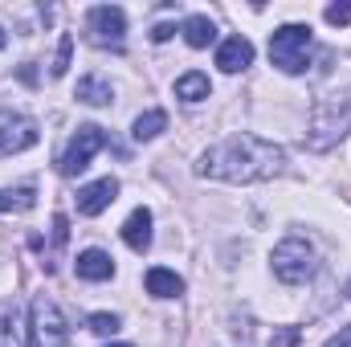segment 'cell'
Listing matches in <instances>:
<instances>
[{
    "label": "cell",
    "mask_w": 351,
    "mask_h": 347,
    "mask_svg": "<svg viewBox=\"0 0 351 347\" xmlns=\"http://www.w3.org/2000/svg\"><path fill=\"white\" fill-rule=\"evenodd\" d=\"M286 152L278 143H265L258 135H229L217 147H208L196 164L204 180H225V184H258L282 172Z\"/></svg>",
    "instance_id": "obj_1"
},
{
    "label": "cell",
    "mask_w": 351,
    "mask_h": 347,
    "mask_svg": "<svg viewBox=\"0 0 351 347\" xmlns=\"http://www.w3.org/2000/svg\"><path fill=\"white\" fill-rule=\"evenodd\" d=\"M343 135H351V86L327 94L311 115V147L315 152L335 147Z\"/></svg>",
    "instance_id": "obj_2"
},
{
    "label": "cell",
    "mask_w": 351,
    "mask_h": 347,
    "mask_svg": "<svg viewBox=\"0 0 351 347\" xmlns=\"http://www.w3.org/2000/svg\"><path fill=\"white\" fill-rule=\"evenodd\" d=\"M269 62L282 74H302L311 62V25H282L269 33Z\"/></svg>",
    "instance_id": "obj_3"
},
{
    "label": "cell",
    "mask_w": 351,
    "mask_h": 347,
    "mask_svg": "<svg viewBox=\"0 0 351 347\" xmlns=\"http://www.w3.org/2000/svg\"><path fill=\"white\" fill-rule=\"evenodd\" d=\"M315 270H319L315 246L302 241V237H286V241L274 250V274H278L286 286H302V282H311Z\"/></svg>",
    "instance_id": "obj_4"
},
{
    "label": "cell",
    "mask_w": 351,
    "mask_h": 347,
    "mask_svg": "<svg viewBox=\"0 0 351 347\" xmlns=\"http://www.w3.org/2000/svg\"><path fill=\"white\" fill-rule=\"evenodd\" d=\"M102 143H106V135H102V127H78V135L70 139V147L62 152V160H58V172L62 176H78L90 168V160H94V152H102Z\"/></svg>",
    "instance_id": "obj_5"
},
{
    "label": "cell",
    "mask_w": 351,
    "mask_h": 347,
    "mask_svg": "<svg viewBox=\"0 0 351 347\" xmlns=\"http://www.w3.org/2000/svg\"><path fill=\"white\" fill-rule=\"evenodd\" d=\"M33 344L37 347H70V327H66L62 311L49 298L33 302Z\"/></svg>",
    "instance_id": "obj_6"
},
{
    "label": "cell",
    "mask_w": 351,
    "mask_h": 347,
    "mask_svg": "<svg viewBox=\"0 0 351 347\" xmlns=\"http://www.w3.org/2000/svg\"><path fill=\"white\" fill-rule=\"evenodd\" d=\"M37 143V123L21 110H0V160L21 156Z\"/></svg>",
    "instance_id": "obj_7"
},
{
    "label": "cell",
    "mask_w": 351,
    "mask_h": 347,
    "mask_svg": "<svg viewBox=\"0 0 351 347\" xmlns=\"http://www.w3.org/2000/svg\"><path fill=\"white\" fill-rule=\"evenodd\" d=\"M90 37L98 41V45H110V49H123V37H127V16H123V8H114V4H98V8H90Z\"/></svg>",
    "instance_id": "obj_8"
},
{
    "label": "cell",
    "mask_w": 351,
    "mask_h": 347,
    "mask_svg": "<svg viewBox=\"0 0 351 347\" xmlns=\"http://www.w3.org/2000/svg\"><path fill=\"white\" fill-rule=\"evenodd\" d=\"M114 196H119V180L102 176V180H94V184H86V188L78 192V213H82V217H98L102 208H110Z\"/></svg>",
    "instance_id": "obj_9"
},
{
    "label": "cell",
    "mask_w": 351,
    "mask_h": 347,
    "mask_svg": "<svg viewBox=\"0 0 351 347\" xmlns=\"http://www.w3.org/2000/svg\"><path fill=\"white\" fill-rule=\"evenodd\" d=\"M254 62V45L245 41V37H229V41H221V49H217V66L225 70V74H237V70H245Z\"/></svg>",
    "instance_id": "obj_10"
},
{
    "label": "cell",
    "mask_w": 351,
    "mask_h": 347,
    "mask_svg": "<svg viewBox=\"0 0 351 347\" xmlns=\"http://www.w3.org/2000/svg\"><path fill=\"white\" fill-rule=\"evenodd\" d=\"M74 270H78V278H86V282H106V278H114V261H110V254H102V250H82L78 261H74Z\"/></svg>",
    "instance_id": "obj_11"
},
{
    "label": "cell",
    "mask_w": 351,
    "mask_h": 347,
    "mask_svg": "<svg viewBox=\"0 0 351 347\" xmlns=\"http://www.w3.org/2000/svg\"><path fill=\"white\" fill-rule=\"evenodd\" d=\"M123 241H127L135 254H143V250L152 246V213H147V208H135V213L123 221Z\"/></svg>",
    "instance_id": "obj_12"
},
{
    "label": "cell",
    "mask_w": 351,
    "mask_h": 347,
    "mask_svg": "<svg viewBox=\"0 0 351 347\" xmlns=\"http://www.w3.org/2000/svg\"><path fill=\"white\" fill-rule=\"evenodd\" d=\"M147 294H156V298H180L184 294V278L176 270L156 265V270H147Z\"/></svg>",
    "instance_id": "obj_13"
},
{
    "label": "cell",
    "mask_w": 351,
    "mask_h": 347,
    "mask_svg": "<svg viewBox=\"0 0 351 347\" xmlns=\"http://www.w3.org/2000/svg\"><path fill=\"white\" fill-rule=\"evenodd\" d=\"M184 41H188L192 49H204V45H213V41H217V29H213V21H208V16H188V21H184Z\"/></svg>",
    "instance_id": "obj_14"
},
{
    "label": "cell",
    "mask_w": 351,
    "mask_h": 347,
    "mask_svg": "<svg viewBox=\"0 0 351 347\" xmlns=\"http://www.w3.org/2000/svg\"><path fill=\"white\" fill-rule=\"evenodd\" d=\"M0 347H29V331L16 311H0Z\"/></svg>",
    "instance_id": "obj_15"
},
{
    "label": "cell",
    "mask_w": 351,
    "mask_h": 347,
    "mask_svg": "<svg viewBox=\"0 0 351 347\" xmlns=\"http://www.w3.org/2000/svg\"><path fill=\"white\" fill-rule=\"evenodd\" d=\"M33 204H37L33 188H4L0 192V213H29Z\"/></svg>",
    "instance_id": "obj_16"
},
{
    "label": "cell",
    "mask_w": 351,
    "mask_h": 347,
    "mask_svg": "<svg viewBox=\"0 0 351 347\" xmlns=\"http://www.w3.org/2000/svg\"><path fill=\"white\" fill-rule=\"evenodd\" d=\"M208 78L204 74H184V78H176V98H184V102H200V98H208Z\"/></svg>",
    "instance_id": "obj_17"
},
{
    "label": "cell",
    "mask_w": 351,
    "mask_h": 347,
    "mask_svg": "<svg viewBox=\"0 0 351 347\" xmlns=\"http://www.w3.org/2000/svg\"><path fill=\"white\" fill-rule=\"evenodd\" d=\"M164 127H168V115H164V110H147V115L135 119V131H131V135H135V139H156Z\"/></svg>",
    "instance_id": "obj_18"
},
{
    "label": "cell",
    "mask_w": 351,
    "mask_h": 347,
    "mask_svg": "<svg viewBox=\"0 0 351 347\" xmlns=\"http://www.w3.org/2000/svg\"><path fill=\"white\" fill-rule=\"evenodd\" d=\"M78 98L90 102V106H106V102H110V82H102V78H82V82H78Z\"/></svg>",
    "instance_id": "obj_19"
},
{
    "label": "cell",
    "mask_w": 351,
    "mask_h": 347,
    "mask_svg": "<svg viewBox=\"0 0 351 347\" xmlns=\"http://www.w3.org/2000/svg\"><path fill=\"white\" fill-rule=\"evenodd\" d=\"M90 331H94V335H114V331H119V315H106V311L90 315Z\"/></svg>",
    "instance_id": "obj_20"
},
{
    "label": "cell",
    "mask_w": 351,
    "mask_h": 347,
    "mask_svg": "<svg viewBox=\"0 0 351 347\" xmlns=\"http://www.w3.org/2000/svg\"><path fill=\"white\" fill-rule=\"evenodd\" d=\"M70 53H74V41H70V37H62V45H58V58H53V66H49V70H53V78H62V74L70 70Z\"/></svg>",
    "instance_id": "obj_21"
},
{
    "label": "cell",
    "mask_w": 351,
    "mask_h": 347,
    "mask_svg": "<svg viewBox=\"0 0 351 347\" xmlns=\"http://www.w3.org/2000/svg\"><path fill=\"white\" fill-rule=\"evenodd\" d=\"M327 25H351V4H331L327 8Z\"/></svg>",
    "instance_id": "obj_22"
},
{
    "label": "cell",
    "mask_w": 351,
    "mask_h": 347,
    "mask_svg": "<svg viewBox=\"0 0 351 347\" xmlns=\"http://www.w3.org/2000/svg\"><path fill=\"white\" fill-rule=\"evenodd\" d=\"M294 344H298V331H294V327H286L282 335H274V339H269V347H294Z\"/></svg>",
    "instance_id": "obj_23"
},
{
    "label": "cell",
    "mask_w": 351,
    "mask_h": 347,
    "mask_svg": "<svg viewBox=\"0 0 351 347\" xmlns=\"http://www.w3.org/2000/svg\"><path fill=\"white\" fill-rule=\"evenodd\" d=\"M323 347H351V327H339V335H331Z\"/></svg>",
    "instance_id": "obj_24"
},
{
    "label": "cell",
    "mask_w": 351,
    "mask_h": 347,
    "mask_svg": "<svg viewBox=\"0 0 351 347\" xmlns=\"http://www.w3.org/2000/svg\"><path fill=\"white\" fill-rule=\"evenodd\" d=\"M172 33H176L172 25H156V29H152V41H168Z\"/></svg>",
    "instance_id": "obj_25"
},
{
    "label": "cell",
    "mask_w": 351,
    "mask_h": 347,
    "mask_svg": "<svg viewBox=\"0 0 351 347\" xmlns=\"http://www.w3.org/2000/svg\"><path fill=\"white\" fill-rule=\"evenodd\" d=\"M110 347H131V344H110Z\"/></svg>",
    "instance_id": "obj_26"
},
{
    "label": "cell",
    "mask_w": 351,
    "mask_h": 347,
    "mask_svg": "<svg viewBox=\"0 0 351 347\" xmlns=\"http://www.w3.org/2000/svg\"><path fill=\"white\" fill-rule=\"evenodd\" d=\"M0 45H4V29H0Z\"/></svg>",
    "instance_id": "obj_27"
},
{
    "label": "cell",
    "mask_w": 351,
    "mask_h": 347,
    "mask_svg": "<svg viewBox=\"0 0 351 347\" xmlns=\"http://www.w3.org/2000/svg\"><path fill=\"white\" fill-rule=\"evenodd\" d=\"M348 294H351V282H348Z\"/></svg>",
    "instance_id": "obj_28"
}]
</instances>
